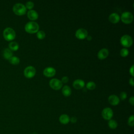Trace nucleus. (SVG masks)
I'll return each instance as SVG.
<instances>
[{
    "label": "nucleus",
    "mask_w": 134,
    "mask_h": 134,
    "mask_svg": "<svg viewBox=\"0 0 134 134\" xmlns=\"http://www.w3.org/2000/svg\"><path fill=\"white\" fill-rule=\"evenodd\" d=\"M39 28V25L35 21H29L28 22L25 26V29L26 32L29 34H34L38 31Z\"/></svg>",
    "instance_id": "f257e3e1"
},
{
    "label": "nucleus",
    "mask_w": 134,
    "mask_h": 134,
    "mask_svg": "<svg viewBox=\"0 0 134 134\" xmlns=\"http://www.w3.org/2000/svg\"><path fill=\"white\" fill-rule=\"evenodd\" d=\"M3 36L5 39L6 40L11 41L15 39L16 37V33L13 28L10 27H7L4 30Z\"/></svg>",
    "instance_id": "f03ea898"
},
{
    "label": "nucleus",
    "mask_w": 134,
    "mask_h": 134,
    "mask_svg": "<svg viewBox=\"0 0 134 134\" xmlns=\"http://www.w3.org/2000/svg\"><path fill=\"white\" fill-rule=\"evenodd\" d=\"M13 10L15 14L19 16L24 15L26 12V8L25 6L19 3H16L14 5Z\"/></svg>",
    "instance_id": "7ed1b4c3"
},
{
    "label": "nucleus",
    "mask_w": 134,
    "mask_h": 134,
    "mask_svg": "<svg viewBox=\"0 0 134 134\" xmlns=\"http://www.w3.org/2000/svg\"><path fill=\"white\" fill-rule=\"evenodd\" d=\"M120 42L122 46L128 48L132 44L133 40L131 36L128 35H125L121 37Z\"/></svg>",
    "instance_id": "20e7f679"
},
{
    "label": "nucleus",
    "mask_w": 134,
    "mask_h": 134,
    "mask_svg": "<svg viewBox=\"0 0 134 134\" xmlns=\"http://www.w3.org/2000/svg\"><path fill=\"white\" fill-rule=\"evenodd\" d=\"M133 19V15L129 12H124L121 16V21L125 24H130L131 23Z\"/></svg>",
    "instance_id": "39448f33"
},
{
    "label": "nucleus",
    "mask_w": 134,
    "mask_h": 134,
    "mask_svg": "<svg viewBox=\"0 0 134 134\" xmlns=\"http://www.w3.org/2000/svg\"><path fill=\"white\" fill-rule=\"evenodd\" d=\"M102 115L104 119L109 120L111 119V118L113 116V111L110 108L106 107L103 109Z\"/></svg>",
    "instance_id": "423d86ee"
},
{
    "label": "nucleus",
    "mask_w": 134,
    "mask_h": 134,
    "mask_svg": "<svg viewBox=\"0 0 134 134\" xmlns=\"http://www.w3.org/2000/svg\"><path fill=\"white\" fill-rule=\"evenodd\" d=\"M24 74L27 78H32L36 74V69L32 66H28L25 69Z\"/></svg>",
    "instance_id": "0eeeda50"
},
{
    "label": "nucleus",
    "mask_w": 134,
    "mask_h": 134,
    "mask_svg": "<svg viewBox=\"0 0 134 134\" xmlns=\"http://www.w3.org/2000/svg\"><path fill=\"white\" fill-rule=\"evenodd\" d=\"M50 86L53 90H60L62 86V82L57 79H52L49 82Z\"/></svg>",
    "instance_id": "6e6552de"
},
{
    "label": "nucleus",
    "mask_w": 134,
    "mask_h": 134,
    "mask_svg": "<svg viewBox=\"0 0 134 134\" xmlns=\"http://www.w3.org/2000/svg\"><path fill=\"white\" fill-rule=\"evenodd\" d=\"M88 36V32L87 30L83 28L78 29L75 32V36L77 39H84Z\"/></svg>",
    "instance_id": "1a4fd4ad"
},
{
    "label": "nucleus",
    "mask_w": 134,
    "mask_h": 134,
    "mask_svg": "<svg viewBox=\"0 0 134 134\" xmlns=\"http://www.w3.org/2000/svg\"><path fill=\"white\" fill-rule=\"evenodd\" d=\"M55 70L52 67H48L44 69L43 73L47 77H52L55 74Z\"/></svg>",
    "instance_id": "9d476101"
},
{
    "label": "nucleus",
    "mask_w": 134,
    "mask_h": 134,
    "mask_svg": "<svg viewBox=\"0 0 134 134\" xmlns=\"http://www.w3.org/2000/svg\"><path fill=\"white\" fill-rule=\"evenodd\" d=\"M109 54L108 50L106 48H103L100 50L97 54V57L99 59L103 60L106 59Z\"/></svg>",
    "instance_id": "9b49d317"
},
{
    "label": "nucleus",
    "mask_w": 134,
    "mask_h": 134,
    "mask_svg": "<svg viewBox=\"0 0 134 134\" xmlns=\"http://www.w3.org/2000/svg\"><path fill=\"white\" fill-rule=\"evenodd\" d=\"M108 102L110 103V104H111V105L113 106H116L117 105L120 101V99L119 98V97L116 96V95H111L109 96L108 98Z\"/></svg>",
    "instance_id": "f8f14e48"
},
{
    "label": "nucleus",
    "mask_w": 134,
    "mask_h": 134,
    "mask_svg": "<svg viewBox=\"0 0 134 134\" xmlns=\"http://www.w3.org/2000/svg\"><path fill=\"white\" fill-rule=\"evenodd\" d=\"M85 85V82L84 81L81 79L75 80L73 83V87L77 90L82 89L84 87Z\"/></svg>",
    "instance_id": "ddd939ff"
},
{
    "label": "nucleus",
    "mask_w": 134,
    "mask_h": 134,
    "mask_svg": "<svg viewBox=\"0 0 134 134\" xmlns=\"http://www.w3.org/2000/svg\"><path fill=\"white\" fill-rule=\"evenodd\" d=\"M28 18L31 20H35L38 18V14L35 10H29L27 13Z\"/></svg>",
    "instance_id": "4468645a"
},
{
    "label": "nucleus",
    "mask_w": 134,
    "mask_h": 134,
    "mask_svg": "<svg viewBox=\"0 0 134 134\" xmlns=\"http://www.w3.org/2000/svg\"><path fill=\"white\" fill-rule=\"evenodd\" d=\"M108 19L111 23L116 24V23H117L119 22V21L120 20V16L117 13H111L109 15V16L108 17Z\"/></svg>",
    "instance_id": "2eb2a0df"
},
{
    "label": "nucleus",
    "mask_w": 134,
    "mask_h": 134,
    "mask_svg": "<svg viewBox=\"0 0 134 134\" xmlns=\"http://www.w3.org/2000/svg\"><path fill=\"white\" fill-rule=\"evenodd\" d=\"M2 54L6 59H9L13 56V52L9 48H5L2 51Z\"/></svg>",
    "instance_id": "dca6fc26"
},
{
    "label": "nucleus",
    "mask_w": 134,
    "mask_h": 134,
    "mask_svg": "<svg viewBox=\"0 0 134 134\" xmlns=\"http://www.w3.org/2000/svg\"><path fill=\"white\" fill-rule=\"evenodd\" d=\"M70 117L66 114H62L59 117V121L63 125L68 124L70 121Z\"/></svg>",
    "instance_id": "f3484780"
},
{
    "label": "nucleus",
    "mask_w": 134,
    "mask_h": 134,
    "mask_svg": "<svg viewBox=\"0 0 134 134\" xmlns=\"http://www.w3.org/2000/svg\"><path fill=\"white\" fill-rule=\"evenodd\" d=\"M62 93L64 96L66 97L69 96L71 94V89L69 86L65 85L62 88Z\"/></svg>",
    "instance_id": "a211bd4d"
},
{
    "label": "nucleus",
    "mask_w": 134,
    "mask_h": 134,
    "mask_svg": "<svg viewBox=\"0 0 134 134\" xmlns=\"http://www.w3.org/2000/svg\"><path fill=\"white\" fill-rule=\"evenodd\" d=\"M9 49L12 51H16L19 48V45L16 41H12L8 44Z\"/></svg>",
    "instance_id": "6ab92c4d"
},
{
    "label": "nucleus",
    "mask_w": 134,
    "mask_h": 134,
    "mask_svg": "<svg viewBox=\"0 0 134 134\" xmlns=\"http://www.w3.org/2000/svg\"><path fill=\"white\" fill-rule=\"evenodd\" d=\"M108 126L110 129H115L117 127L118 124L116 120H115L114 119H110V120H108Z\"/></svg>",
    "instance_id": "aec40b11"
},
{
    "label": "nucleus",
    "mask_w": 134,
    "mask_h": 134,
    "mask_svg": "<svg viewBox=\"0 0 134 134\" xmlns=\"http://www.w3.org/2000/svg\"><path fill=\"white\" fill-rule=\"evenodd\" d=\"M9 62L13 64H18L19 62H20V60L19 59V58L16 57V56H12L10 58H9L8 59Z\"/></svg>",
    "instance_id": "412c9836"
},
{
    "label": "nucleus",
    "mask_w": 134,
    "mask_h": 134,
    "mask_svg": "<svg viewBox=\"0 0 134 134\" xmlns=\"http://www.w3.org/2000/svg\"><path fill=\"white\" fill-rule=\"evenodd\" d=\"M95 87H96V84L94 82L90 81V82H88L86 84V88L88 90H93L95 89Z\"/></svg>",
    "instance_id": "4be33fe9"
},
{
    "label": "nucleus",
    "mask_w": 134,
    "mask_h": 134,
    "mask_svg": "<svg viewBox=\"0 0 134 134\" xmlns=\"http://www.w3.org/2000/svg\"><path fill=\"white\" fill-rule=\"evenodd\" d=\"M37 37L38 39H43L45 38V36H46V34H45V32L42 31V30H40V31H38L37 32Z\"/></svg>",
    "instance_id": "5701e85b"
},
{
    "label": "nucleus",
    "mask_w": 134,
    "mask_h": 134,
    "mask_svg": "<svg viewBox=\"0 0 134 134\" xmlns=\"http://www.w3.org/2000/svg\"><path fill=\"white\" fill-rule=\"evenodd\" d=\"M129 54V51L126 48H122L120 50V54L121 56L123 57H127Z\"/></svg>",
    "instance_id": "b1692460"
},
{
    "label": "nucleus",
    "mask_w": 134,
    "mask_h": 134,
    "mask_svg": "<svg viewBox=\"0 0 134 134\" xmlns=\"http://www.w3.org/2000/svg\"><path fill=\"white\" fill-rule=\"evenodd\" d=\"M128 125L130 127H133L134 125V116L133 115L129 116L128 119Z\"/></svg>",
    "instance_id": "393cba45"
},
{
    "label": "nucleus",
    "mask_w": 134,
    "mask_h": 134,
    "mask_svg": "<svg viewBox=\"0 0 134 134\" xmlns=\"http://www.w3.org/2000/svg\"><path fill=\"white\" fill-rule=\"evenodd\" d=\"M34 6V4L32 2H31V1H28L26 3V9H30L31 10Z\"/></svg>",
    "instance_id": "a878e982"
},
{
    "label": "nucleus",
    "mask_w": 134,
    "mask_h": 134,
    "mask_svg": "<svg viewBox=\"0 0 134 134\" xmlns=\"http://www.w3.org/2000/svg\"><path fill=\"white\" fill-rule=\"evenodd\" d=\"M127 93L126 92H122L120 94V98L121 100L125 99L127 98Z\"/></svg>",
    "instance_id": "bb28decb"
},
{
    "label": "nucleus",
    "mask_w": 134,
    "mask_h": 134,
    "mask_svg": "<svg viewBox=\"0 0 134 134\" xmlns=\"http://www.w3.org/2000/svg\"><path fill=\"white\" fill-rule=\"evenodd\" d=\"M68 81H69V78H68V77L65 76H63V77L62 78L61 81L62 82V83H67V82H68Z\"/></svg>",
    "instance_id": "cd10ccee"
},
{
    "label": "nucleus",
    "mask_w": 134,
    "mask_h": 134,
    "mask_svg": "<svg viewBox=\"0 0 134 134\" xmlns=\"http://www.w3.org/2000/svg\"><path fill=\"white\" fill-rule=\"evenodd\" d=\"M133 66H134V65H132L131 66V68H130V69H129L130 74H131V75L132 77L134 76V74H133Z\"/></svg>",
    "instance_id": "c85d7f7f"
},
{
    "label": "nucleus",
    "mask_w": 134,
    "mask_h": 134,
    "mask_svg": "<svg viewBox=\"0 0 134 134\" xmlns=\"http://www.w3.org/2000/svg\"><path fill=\"white\" fill-rule=\"evenodd\" d=\"M70 121L72 122V123H75L77 121V118L75 117H71V118L70 119Z\"/></svg>",
    "instance_id": "c756f323"
},
{
    "label": "nucleus",
    "mask_w": 134,
    "mask_h": 134,
    "mask_svg": "<svg viewBox=\"0 0 134 134\" xmlns=\"http://www.w3.org/2000/svg\"><path fill=\"white\" fill-rule=\"evenodd\" d=\"M129 103L131 104V105H134V97L133 96H131L130 98H129Z\"/></svg>",
    "instance_id": "7c9ffc66"
},
{
    "label": "nucleus",
    "mask_w": 134,
    "mask_h": 134,
    "mask_svg": "<svg viewBox=\"0 0 134 134\" xmlns=\"http://www.w3.org/2000/svg\"><path fill=\"white\" fill-rule=\"evenodd\" d=\"M129 84L131 85V86H133L134 85V82H133V77H131L129 79Z\"/></svg>",
    "instance_id": "2f4dec72"
},
{
    "label": "nucleus",
    "mask_w": 134,
    "mask_h": 134,
    "mask_svg": "<svg viewBox=\"0 0 134 134\" xmlns=\"http://www.w3.org/2000/svg\"><path fill=\"white\" fill-rule=\"evenodd\" d=\"M86 38H87V40H92V37L91 36H87V37H86Z\"/></svg>",
    "instance_id": "473e14b6"
}]
</instances>
